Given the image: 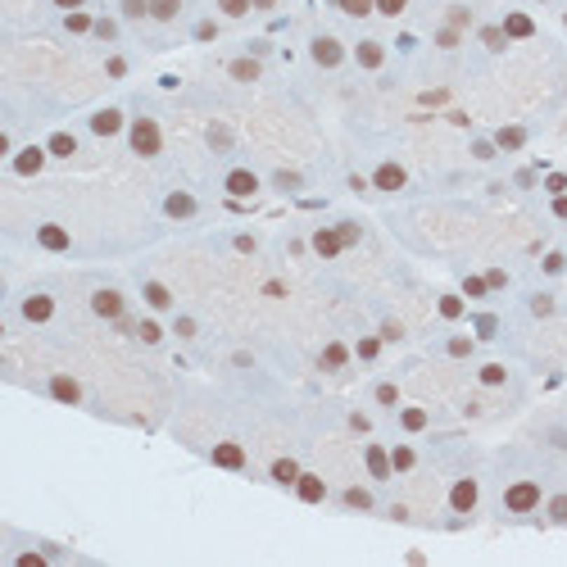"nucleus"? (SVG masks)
<instances>
[{
  "label": "nucleus",
  "instance_id": "nucleus-25",
  "mask_svg": "<svg viewBox=\"0 0 567 567\" xmlns=\"http://www.w3.org/2000/svg\"><path fill=\"white\" fill-rule=\"evenodd\" d=\"M345 359H350V350H345L341 341H332V345H327V350H322V368H327V372L345 368Z\"/></svg>",
  "mask_w": 567,
  "mask_h": 567
},
{
  "label": "nucleus",
  "instance_id": "nucleus-21",
  "mask_svg": "<svg viewBox=\"0 0 567 567\" xmlns=\"http://www.w3.org/2000/svg\"><path fill=\"white\" fill-rule=\"evenodd\" d=\"M227 73H232L236 82H259L264 64H259V60H232V69H227Z\"/></svg>",
  "mask_w": 567,
  "mask_h": 567
},
{
  "label": "nucleus",
  "instance_id": "nucleus-34",
  "mask_svg": "<svg viewBox=\"0 0 567 567\" xmlns=\"http://www.w3.org/2000/svg\"><path fill=\"white\" fill-rule=\"evenodd\" d=\"M250 5H254V0H218V9H223L227 18H245Z\"/></svg>",
  "mask_w": 567,
  "mask_h": 567
},
{
  "label": "nucleus",
  "instance_id": "nucleus-55",
  "mask_svg": "<svg viewBox=\"0 0 567 567\" xmlns=\"http://www.w3.org/2000/svg\"><path fill=\"white\" fill-rule=\"evenodd\" d=\"M563 23H567V18H563Z\"/></svg>",
  "mask_w": 567,
  "mask_h": 567
},
{
  "label": "nucleus",
  "instance_id": "nucleus-17",
  "mask_svg": "<svg viewBox=\"0 0 567 567\" xmlns=\"http://www.w3.org/2000/svg\"><path fill=\"white\" fill-rule=\"evenodd\" d=\"M313 250H318L322 259H336L345 250V241H341V232L336 227H322V232H313Z\"/></svg>",
  "mask_w": 567,
  "mask_h": 567
},
{
  "label": "nucleus",
  "instance_id": "nucleus-19",
  "mask_svg": "<svg viewBox=\"0 0 567 567\" xmlns=\"http://www.w3.org/2000/svg\"><path fill=\"white\" fill-rule=\"evenodd\" d=\"M141 295H146V304H150V309H172V295H168V286H163V282H141Z\"/></svg>",
  "mask_w": 567,
  "mask_h": 567
},
{
  "label": "nucleus",
  "instance_id": "nucleus-42",
  "mask_svg": "<svg viewBox=\"0 0 567 567\" xmlns=\"http://www.w3.org/2000/svg\"><path fill=\"white\" fill-rule=\"evenodd\" d=\"M395 399H399V390L390 386V381H381V386H377V404H386V409H390Z\"/></svg>",
  "mask_w": 567,
  "mask_h": 567
},
{
  "label": "nucleus",
  "instance_id": "nucleus-40",
  "mask_svg": "<svg viewBox=\"0 0 567 567\" xmlns=\"http://www.w3.org/2000/svg\"><path fill=\"white\" fill-rule=\"evenodd\" d=\"M123 14H128V18H146L150 14V0H123Z\"/></svg>",
  "mask_w": 567,
  "mask_h": 567
},
{
  "label": "nucleus",
  "instance_id": "nucleus-5",
  "mask_svg": "<svg viewBox=\"0 0 567 567\" xmlns=\"http://www.w3.org/2000/svg\"><path fill=\"white\" fill-rule=\"evenodd\" d=\"M46 155H50V150H41V146H27V150H18V155L9 159V168H14L18 177H36V172L46 168Z\"/></svg>",
  "mask_w": 567,
  "mask_h": 567
},
{
  "label": "nucleus",
  "instance_id": "nucleus-43",
  "mask_svg": "<svg viewBox=\"0 0 567 567\" xmlns=\"http://www.w3.org/2000/svg\"><path fill=\"white\" fill-rule=\"evenodd\" d=\"M404 5H409V0H377V9H381V14H386V18L404 14Z\"/></svg>",
  "mask_w": 567,
  "mask_h": 567
},
{
  "label": "nucleus",
  "instance_id": "nucleus-29",
  "mask_svg": "<svg viewBox=\"0 0 567 567\" xmlns=\"http://www.w3.org/2000/svg\"><path fill=\"white\" fill-rule=\"evenodd\" d=\"M345 504H350V508H363V513H368V508L377 504V499H372V490H363V486H350V490H345Z\"/></svg>",
  "mask_w": 567,
  "mask_h": 567
},
{
  "label": "nucleus",
  "instance_id": "nucleus-15",
  "mask_svg": "<svg viewBox=\"0 0 567 567\" xmlns=\"http://www.w3.org/2000/svg\"><path fill=\"white\" fill-rule=\"evenodd\" d=\"M295 495H300L304 504H322V499H327V486H322V477H313V472H300V481H295Z\"/></svg>",
  "mask_w": 567,
  "mask_h": 567
},
{
  "label": "nucleus",
  "instance_id": "nucleus-20",
  "mask_svg": "<svg viewBox=\"0 0 567 567\" xmlns=\"http://www.w3.org/2000/svg\"><path fill=\"white\" fill-rule=\"evenodd\" d=\"M273 481L277 486H295V481H300V463H295V458H277V463H273Z\"/></svg>",
  "mask_w": 567,
  "mask_h": 567
},
{
  "label": "nucleus",
  "instance_id": "nucleus-46",
  "mask_svg": "<svg viewBox=\"0 0 567 567\" xmlns=\"http://www.w3.org/2000/svg\"><path fill=\"white\" fill-rule=\"evenodd\" d=\"M14 567H46V559H41V554H18Z\"/></svg>",
  "mask_w": 567,
  "mask_h": 567
},
{
  "label": "nucleus",
  "instance_id": "nucleus-31",
  "mask_svg": "<svg viewBox=\"0 0 567 567\" xmlns=\"http://www.w3.org/2000/svg\"><path fill=\"white\" fill-rule=\"evenodd\" d=\"M399 427H404V431H422V427H427V413H422V409H399Z\"/></svg>",
  "mask_w": 567,
  "mask_h": 567
},
{
  "label": "nucleus",
  "instance_id": "nucleus-12",
  "mask_svg": "<svg viewBox=\"0 0 567 567\" xmlns=\"http://www.w3.org/2000/svg\"><path fill=\"white\" fill-rule=\"evenodd\" d=\"M223 186H227V196L245 200V196H254V191H259V177H254L250 168H232V172H227V182H223Z\"/></svg>",
  "mask_w": 567,
  "mask_h": 567
},
{
  "label": "nucleus",
  "instance_id": "nucleus-47",
  "mask_svg": "<svg viewBox=\"0 0 567 567\" xmlns=\"http://www.w3.org/2000/svg\"><path fill=\"white\" fill-rule=\"evenodd\" d=\"M95 36H104V41H114V36H118V27H114L109 18H100V23H95Z\"/></svg>",
  "mask_w": 567,
  "mask_h": 567
},
{
  "label": "nucleus",
  "instance_id": "nucleus-36",
  "mask_svg": "<svg viewBox=\"0 0 567 567\" xmlns=\"http://www.w3.org/2000/svg\"><path fill=\"white\" fill-rule=\"evenodd\" d=\"M545 513H549V522H559V526H563V522H567V495H554Z\"/></svg>",
  "mask_w": 567,
  "mask_h": 567
},
{
  "label": "nucleus",
  "instance_id": "nucleus-10",
  "mask_svg": "<svg viewBox=\"0 0 567 567\" xmlns=\"http://www.w3.org/2000/svg\"><path fill=\"white\" fill-rule=\"evenodd\" d=\"M46 390H50L55 399H60V404H82V386H78V377H50L46 381Z\"/></svg>",
  "mask_w": 567,
  "mask_h": 567
},
{
  "label": "nucleus",
  "instance_id": "nucleus-6",
  "mask_svg": "<svg viewBox=\"0 0 567 567\" xmlns=\"http://www.w3.org/2000/svg\"><path fill=\"white\" fill-rule=\"evenodd\" d=\"M477 499H481V486L472 481V477H463V481H454V490H449V508L454 513H472Z\"/></svg>",
  "mask_w": 567,
  "mask_h": 567
},
{
  "label": "nucleus",
  "instance_id": "nucleus-38",
  "mask_svg": "<svg viewBox=\"0 0 567 567\" xmlns=\"http://www.w3.org/2000/svg\"><path fill=\"white\" fill-rule=\"evenodd\" d=\"M486 291H490V282H486V277H467V282H463V295H472V300H481Z\"/></svg>",
  "mask_w": 567,
  "mask_h": 567
},
{
  "label": "nucleus",
  "instance_id": "nucleus-48",
  "mask_svg": "<svg viewBox=\"0 0 567 567\" xmlns=\"http://www.w3.org/2000/svg\"><path fill=\"white\" fill-rule=\"evenodd\" d=\"M531 309H535V313H540V318H545V313L554 309V300H549V295H535V300H531Z\"/></svg>",
  "mask_w": 567,
  "mask_h": 567
},
{
  "label": "nucleus",
  "instance_id": "nucleus-2",
  "mask_svg": "<svg viewBox=\"0 0 567 567\" xmlns=\"http://www.w3.org/2000/svg\"><path fill=\"white\" fill-rule=\"evenodd\" d=\"M540 486L535 481H513L504 490V508L508 513H517V517H526V513H535V508H540Z\"/></svg>",
  "mask_w": 567,
  "mask_h": 567
},
{
  "label": "nucleus",
  "instance_id": "nucleus-16",
  "mask_svg": "<svg viewBox=\"0 0 567 567\" xmlns=\"http://www.w3.org/2000/svg\"><path fill=\"white\" fill-rule=\"evenodd\" d=\"M354 60H359V69H381L386 64V50H381V41H359L354 46Z\"/></svg>",
  "mask_w": 567,
  "mask_h": 567
},
{
  "label": "nucleus",
  "instance_id": "nucleus-41",
  "mask_svg": "<svg viewBox=\"0 0 567 567\" xmlns=\"http://www.w3.org/2000/svg\"><path fill=\"white\" fill-rule=\"evenodd\" d=\"M445 350L454 354V359H467V354H472V341H467V336H454V341H449Z\"/></svg>",
  "mask_w": 567,
  "mask_h": 567
},
{
  "label": "nucleus",
  "instance_id": "nucleus-28",
  "mask_svg": "<svg viewBox=\"0 0 567 567\" xmlns=\"http://www.w3.org/2000/svg\"><path fill=\"white\" fill-rule=\"evenodd\" d=\"M413 463H418V454H413L409 445H395V449H390V467H395V472H413Z\"/></svg>",
  "mask_w": 567,
  "mask_h": 567
},
{
  "label": "nucleus",
  "instance_id": "nucleus-22",
  "mask_svg": "<svg viewBox=\"0 0 567 567\" xmlns=\"http://www.w3.org/2000/svg\"><path fill=\"white\" fill-rule=\"evenodd\" d=\"M64 27H69L73 36H82V32H95V18L82 14V9H69V14H64Z\"/></svg>",
  "mask_w": 567,
  "mask_h": 567
},
{
  "label": "nucleus",
  "instance_id": "nucleus-50",
  "mask_svg": "<svg viewBox=\"0 0 567 567\" xmlns=\"http://www.w3.org/2000/svg\"><path fill=\"white\" fill-rule=\"evenodd\" d=\"M436 41H440V46H454V41H458V32H454V27H440Z\"/></svg>",
  "mask_w": 567,
  "mask_h": 567
},
{
  "label": "nucleus",
  "instance_id": "nucleus-53",
  "mask_svg": "<svg viewBox=\"0 0 567 567\" xmlns=\"http://www.w3.org/2000/svg\"><path fill=\"white\" fill-rule=\"evenodd\" d=\"M55 5H60V9H82L86 0H55Z\"/></svg>",
  "mask_w": 567,
  "mask_h": 567
},
{
  "label": "nucleus",
  "instance_id": "nucleus-18",
  "mask_svg": "<svg viewBox=\"0 0 567 567\" xmlns=\"http://www.w3.org/2000/svg\"><path fill=\"white\" fill-rule=\"evenodd\" d=\"M363 458H368V472L377 477V481H386V477L395 472V467H390V449H381V445H368V454H363Z\"/></svg>",
  "mask_w": 567,
  "mask_h": 567
},
{
  "label": "nucleus",
  "instance_id": "nucleus-14",
  "mask_svg": "<svg viewBox=\"0 0 567 567\" xmlns=\"http://www.w3.org/2000/svg\"><path fill=\"white\" fill-rule=\"evenodd\" d=\"M196 196H191V191H172L168 200H163V214L168 218H196Z\"/></svg>",
  "mask_w": 567,
  "mask_h": 567
},
{
  "label": "nucleus",
  "instance_id": "nucleus-35",
  "mask_svg": "<svg viewBox=\"0 0 567 567\" xmlns=\"http://www.w3.org/2000/svg\"><path fill=\"white\" fill-rule=\"evenodd\" d=\"M504 381H508V372L499 368V363H486L481 368V386H504Z\"/></svg>",
  "mask_w": 567,
  "mask_h": 567
},
{
  "label": "nucleus",
  "instance_id": "nucleus-49",
  "mask_svg": "<svg viewBox=\"0 0 567 567\" xmlns=\"http://www.w3.org/2000/svg\"><path fill=\"white\" fill-rule=\"evenodd\" d=\"M277 186H282V191H295V186H300V177H295V172H282V177H277Z\"/></svg>",
  "mask_w": 567,
  "mask_h": 567
},
{
  "label": "nucleus",
  "instance_id": "nucleus-9",
  "mask_svg": "<svg viewBox=\"0 0 567 567\" xmlns=\"http://www.w3.org/2000/svg\"><path fill=\"white\" fill-rule=\"evenodd\" d=\"M23 318H27V322H50V318H55V300H50L46 291H32V295L23 300Z\"/></svg>",
  "mask_w": 567,
  "mask_h": 567
},
{
  "label": "nucleus",
  "instance_id": "nucleus-30",
  "mask_svg": "<svg viewBox=\"0 0 567 567\" xmlns=\"http://www.w3.org/2000/svg\"><path fill=\"white\" fill-rule=\"evenodd\" d=\"M336 5H341L350 18H368L372 9H377V0H336Z\"/></svg>",
  "mask_w": 567,
  "mask_h": 567
},
{
  "label": "nucleus",
  "instance_id": "nucleus-26",
  "mask_svg": "<svg viewBox=\"0 0 567 567\" xmlns=\"http://www.w3.org/2000/svg\"><path fill=\"white\" fill-rule=\"evenodd\" d=\"M531 32H535V23L526 14H508L504 18V36H531Z\"/></svg>",
  "mask_w": 567,
  "mask_h": 567
},
{
  "label": "nucleus",
  "instance_id": "nucleus-13",
  "mask_svg": "<svg viewBox=\"0 0 567 567\" xmlns=\"http://www.w3.org/2000/svg\"><path fill=\"white\" fill-rule=\"evenodd\" d=\"M36 241H41L46 250H55V254H64V250L73 245V236L64 232L60 223H41V227H36Z\"/></svg>",
  "mask_w": 567,
  "mask_h": 567
},
{
  "label": "nucleus",
  "instance_id": "nucleus-37",
  "mask_svg": "<svg viewBox=\"0 0 567 567\" xmlns=\"http://www.w3.org/2000/svg\"><path fill=\"white\" fill-rule=\"evenodd\" d=\"M209 146H214V150H227V146H232V132L214 123V128H209Z\"/></svg>",
  "mask_w": 567,
  "mask_h": 567
},
{
  "label": "nucleus",
  "instance_id": "nucleus-11",
  "mask_svg": "<svg viewBox=\"0 0 567 567\" xmlns=\"http://www.w3.org/2000/svg\"><path fill=\"white\" fill-rule=\"evenodd\" d=\"M214 467H227V472H241L245 467V449L241 445H232V440H223V445H214Z\"/></svg>",
  "mask_w": 567,
  "mask_h": 567
},
{
  "label": "nucleus",
  "instance_id": "nucleus-23",
  "mask_svg": "<svg viewBox=\"0 0 567 567\" xmlns=\"http://www.w3.org/2000/svg\"><path fill=\"white\" fill-rule=\"evenodd\" d=\"M46 150H50V155H60V159H69V155H78V137H69V132H55Z\"/></svg>",
  "mask_w": 567,
  "mask_h": 567
},
{
  "label": "nucleus",
  "instance_id": "nucleus-4",
  "mask_svg": "<svg viewBox=\"0 0 567 567\" xmlns=\"http://www.w3.org/2000/svg\"><path fill=\"white\" fill-rule=\"evenodd\" d=\"M309 55H313V64H318V69H341V64H345V46L336 41V36H313Z\"/></svg>",
  "mask_w": 567,
  "mask_h": 567
},
{
  "label": "nucleus",
  "instance_id": "nucleus-27",
  "mask_svg": "<svg viewBox=\"0 0 567 567\" xmlns=\"http://www.w3.org/2000/svg\"><path fill=\"white\" fill-rule=\"evenodd\" d=\"M522 141H526V132H522V128H499L495 146H499V150H522Z\"/></svg>",
  "mask_w": 567,
  "mask_h": 567
},
{
  "label": "nucleus",
  "instance_id": "nucleus-3",
  "mask_svg": "<svg viewBox=\"0 0 567 567\" xmlns=\"http://www.w3.org/2000/svg\"><path fill=\"white\" fill-rule=\"evenodd\" d=\"M123 309H128V300H123V291H114V286H100V291L91 295V313H95V318L118 322V318H123Z\"/></svg>",
  "mask_w": 567,
  "mask_h": 567
},
{
  "label": "nucleus",
  "instance_id": "nucleus-54",
  "mask_svg": "<svg viewBox=\"0 0 567 567\" xmlns=\"http://www.w3.org/2000/svg\"><path fill=\"white\" fill-rule=\"evenodd\" d=\"M254 5H259V9H273V0H254Z\"/></svg>",
  "mask_w": 567,
  "mask_h": 567
},
{
  "label": "nucleus",
  "instance_id": "nucleus-7",
  "mask_svg": "<svg viewBox=\"0 0 567 567\" xmlns=\"http://www.w3.org/2000/svg\"><path fill=\"white\" fill-rule=\"evenodd\" d=\"M123 128H128V118H123V109H114V104L91 114V132H95V137H118Z\"/></svg>",
  "mask_w": 567,
  "mask_h": 567
},
{
  "label": "nucleus",
  "instance_id": "nucleus-44",
  "mask_svg": "<svg viewBox=\"0 0 567 567\" xmlns=\"http://www.w3.org/2000/svg\"><path fill=\"white\" fill-rule=\"evenodd\" d=\"M336 232H341V241H345V245H354V241H359V236H363V232H359V223H341V227H336Z\"/></svg>",
  "mask_w": 567,
  "mask_h": 567
},
{
  "label": "nucleus",
  "instance_id": "nucleus-51",
  "mask_svg": "<svg viewBox=\"0 0 567 567\" xmlns=\"http://www.w3.org/2000/svg\"><path fill=\"white\" fill-rule=\"evenodd\" d=\"M545 273H563V254H549V259H545Z\"/></svg>",
  "mask_w": 567,
  "mask_h": 567
},
{
  "label": "nucleus",
  "instance_id": "nucleus-24",
  "mask_svg": "<svg viewBox=\"0 0 567 567\" xmlns=\"http://www.w3.org/2000/svg\"><path fill=\"white\" fill-rule=\"evenodd\" d=\"M177 14H182V0H150V18H159V23H172Z\"/></svg>",
  "mask_w": 567,
  "mask_h": 567
},
{
  "label": "nucleus",
  "instance_id": "nucleus-32",
  "mask_svg": "<svg viewBox=\"0 0 567 567\" xmlns=\"http://www.w3.org/2000/svg\"><path fill=\"white\" fill-rule=\"evenodd\" d=\"M354 354H359L363 363H372V359H377V354H381V341H377V336H363V341L354 345Z\"/></svg>",
  "mask_w": 567,
  "mask_h": 567
},
{
  "label": "nucleus",
  "instance_id": "nucleus-33",
  "mask_svg": "<svg viewBox=\"0 0 567 567\" xmlns=\"http://www.w3.org/2000/svg\"><path fill=\"white\" fill-rule=\"evenodd\" d=\"M137 336H141V341H146V345H159V341H163V327H159L155 318H146V322L137 327Z\"/></svg>",
  "mask_w": 567,
  "mask_h": 567
},
{
  "label": "nucleus",
  "instance_id": "nucleus-1",
  "mask_svg": "<svg viewBox=\"0 0 567 567\" xmlns=\"http://www.w3.org/2000/svg\"><path fill=\"white\" fill-rule=\"evenodd\" d=\"M128 141H132V150H137L141 159H155L159 150H163V132H159V123H155V118H132Z\"/></svg>",
  "mask_w": 567,
  "mask_h": 567
},
{
  "label": "nucleus",
  "instance_id": "nucleus-8",
  "mask_svg": "<svg viewBox=\"0 0 567 567\" xmlns=\"http://www.w3.org/2000/svg\"><path fill=\"white\" fill-rule=\"evenodd\" d=\"M372 186H377V191H404L409 186V172L399 168L395 159H386L377 172H372Z\"/></svg>",
  "mask_w": 567,
  "mask_h": 567
},
{
  "label": "nucleus",
  "instance_id": "nucleus-52",
  "mask_svg": "<svg viewBox=\"0 0 567 567\" xmlns=\"http://www.w3.org/2000/svg\"><path fill=\"white\" fill-rule=\"evenodd\" d=\"M554 214H559V218H567V196H559V200H554Z\"/></svg>",
  "mask_w": 567,
  "mask_h": 567
},
{
  "label": "nucleus",
  "instance_id": "nucleus-39",
  "mask_svg": "<svg viewBox=\"0 0 567 567\" xmlns=\"http://www.w3.org/2000/svg\"><path fill=\"white\" fill-rule=\"evenodd\" d=\"M440 313H445V318H463V300H458V295H445V300H440Z\"/></svg>",
  "mask_w": 567,
  "mask_h": 567
},
{
  "label": "nucleus",
  "instance_id": "nucleus-45",
  "mask_svg": "<svg viewBox=\"0 0 567 567\" xmlns=\"http://www.w3.org/2000/svg\"><path fill=\"white\" fill-rule=\"evenodd\" d=\"M172 332H177L182 341H191V336H196V318H177V322H172Z\"/></svg>",
  "mask_w": 567,
  "mask_h": 567
}]
</instances>
